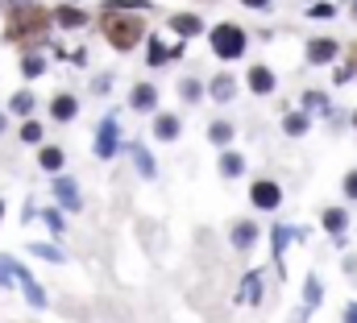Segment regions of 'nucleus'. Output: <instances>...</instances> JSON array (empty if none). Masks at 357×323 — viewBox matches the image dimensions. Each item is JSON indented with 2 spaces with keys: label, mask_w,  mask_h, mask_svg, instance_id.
<instances>
[{
  "label": "nucleus",
  "mask_w": 357,
  "mask_h": 323,
  "mask_svg": "<svg viewBox=\"0 0 357 323\" xmlns=\"http://www.w3.org/2000/svg\"><path fill=\"white\" fill-rule=\"evenodd\" d=\"M129 8H150V4H121V0H108L104 4V17H100V29L104 38L116 46V50H133L146 33V17L142 13H129Z\"/></svg>",
  "instance_id": "obj_1"
},
{
  "label": "nucleus",
  "mask_w": 357,
  "mask_h": 323,
  "mask_svg": "<svg viewBox=\"0 0 357 323\" xmlns=\"http://www.w3.org/2000/svg\"><path fill=\"white\" fill-rule=\"evenodd\" d=\"M50 21H54V13H46L38 0H33V4H21V8H13V13H8L4 42H13V46H33V42H42V38H46Z\"/></svg>",
  "instance_id": "obj_2"
},
{
  "label": "nucleus",
  "mask_w": 357,
  "mask_h": 323,
  "mask_svg": "<svg viewBox=\"0 0 357 323\" xmlns=\"http://www.w3.org/2000/svg\"><path fill=\"white\" fill-rule=\"evenodd\" d=\"M212 50L220 54V58H241L245 54V29H237V25H216L212 29Z\"/></svg>",
  "instance_id": "obj_3"
},
{
  "label": "nucleus",
  "mask_w": 357,
  "mask_h": 323,
  "mask_svg": "<svg viewBox=\"0 0 357 323\" xmlns=\"http://www.w3.org/2000/svg\"><path fill=\"white\" fill-rule=\"evenodd\" d=\"M121 150V125L112 116L100 120V133H96V158H112Z\"/></svg>",
  "instance_id": "obj_4"
},
{
  "label": "nucleus",
  "mask_w": 357,
  "mask_h": 323,
  "mask_svg": "<svg viewBox=\"0 0 357 323\" xmlns=\"http://www.w3.org/2000/svg\"><path fill=\"white\" fill-rule=\"evenodd\" d=\"M337 54H341V42H337V38H312V42H307V63H312V67L333 63Z\"/></svg>",
  "instance_id": "obj_5"
},
{
  "label": "nucleus",
  "mask_w": 357,
  "mask_h": 323,
  "mask_svg": "<svg viewBox=\"0 0 357 323\" xmlns=\"http://www.w3.org/2000/svg\"><path fill=\"white\" fill-rule=\"evenodd\" d=\"M250 199H254V207H262V212H274L278 203H282V191H278V182H254L250 187Z\"/></svg>",
  "instance_id": "obj_6"
},
{
  "label": "nucleus",
  "mask_w": 357,
  "mask_h": 323,
  "mask_svg": "<svg viewBox=\"0 0 357 323\" xmlns=\"http://www.w3.org/2000/svg\"><path fill=\"white\" fill-rule=\"evenodd\" d=\"M171 29H175L178 38H195V33H204V21L195 13H175L171 17Z\"/></svg>",
  "instance_id": "obj_7"
},
{
  "label": "nucleus",
  "mask_w": 357,
  "mask_h": 323,
  "mask_svg": "<svg viewBox=\"0 0 357 323\" xmlns=\"http://www.w3.org/2000/svg\"><path fill=\"white\" fill-rule=\"evenodd\" d=\"M54 21H59L63 29H84V25H88V13L75 8V4H63V8L54 13Z\"/></svg>",
  "instance_id": "obj_8"
},
{
  "label": "nucleus",
  "mask_w": 357,
  "mask_h": 323,
  "mask_svg": "<svg viewBox=\"0 0 357 323\" xmlns=\"http://www.w3.org/2000/svg\"><path fill=\"white\" fill-rule=\"evenodd\" d=\"M54 195L63 199V207H67V212H79V191H75V182H71V178H63V174H59V178H54Z\"/></svg>",
  "instance_id": "obj_9"
},
{
  "label": "nucleus",
  "mask_w": 357,
  "mask_h": 323,
  "mask_svg": "<svg viewBox=\"0 0 357 323\" xmlns=\"http://www.w3.org/2000/svg\"><path fill=\"white\" fill-rule=\"evenodd\" d=\"M178 133H183V120L171 116V112L154 120V137H158V141H178Z\"/></svg>",
  "instance_id": "obj_10"
},
{
  "label": "nucleus",
  "mask_w": 357,
  "mask_h": 323,
  "mask_svg": "<svg viewBox=\"0 0 357 323\" xmlns=\"http://www.w3.org/2000/svg\"><path fill=\"white\" fill-rule=\"evenodd\" d=\"M129 104H133L137 112H146V108H154V104H158V91H154L150 83H137V87H133V95H129Z\"/></svg>",
  "instance_id": "obj_11"
},
{
  "label": "nucleus",
  "mask_w": 357,
  "mask_h": 323,
  "mask_svg": "<svg viewBox=\"0 0 357 323\" xmlns=\"http://www.w3.org/2000/svg\"><path fill=\"white\" fill-rule=\"evenodd\" d=\"M75 112H79L75 95H54V104H50V116H54V120H71Z\"/></svg>",
  "instance_id": "obj_12"
},
{
  "label": "nucleus",
  "mask_w": 357,
  "mask_h": 323,
  "mask_svg": "<svg viewBox=\"0 0 357 323\" xmlns=\"http://www.w3.org/2000/svg\"><path fill=\"white\" fill-rule=\"evenodd\" d=\"M17 286L25 290V299H29L33 307H46V294H42V286L33 282V274H29V269H21V282H17Z\"/></svg>",
  "instance_id": "obj_13"
},
{
  "label": "nucleus",
  "mask_w": 357,
  "mask_h": 323,
  "mask_svg": "<svg viewBox=\"0 0 357 323\" xmlns=\"http://www.w3.org/2000/svg\"><path fill=\"white\" fill-rule=\"evenodd\" d=\"M254 241H258V224H254V220H241V224L233 228V244H237V249H250Z\"/></svg>",
  "instance_id": "obj_14"
},
{
  "label": "nucleus",
  "mask_w": 357,
  "mask_h": 323,
  "mask_svg": "<svg viewBox=\"0 0 357 323\" xmlns=\"http://www.w3.org/2000/svg\"><path fill=\"white\" fill-rule=\"evenodd\" d=\"M324 228H328L333 237H341V233L349 228V216H345V207H328V212H324Z\"/></svg>",
  "instance_id": "obj_15"
},
{
  "label": "nucleus",
  "mask_w": 357,
  "mask_h": 323,
  "mask_svg": "<svg viewBox=\"0 0 357 323\" xmlns=\"http://www.w3.org/2000/svg\"><path fill=\"white\" fill-rule=\"evenodd\" d=\"M250 87H254L258 95H270V91H274V75H270V67H254V71H250Z\"/></svg>",
  "instance_id": "obj_16"
},
{
  "label": "nucleus",
  "mask_w": 357,
  "mask_h": 323,
  "mask_svg": "<svg viewBox=\"0 0 357 323\" xmlns=\"http://www.w3.org/2000/svg\"><path fill=\"white\" fill-rule=\"evenodd\" d=\"M208 91H212V100H220V104H225V100H233V91H237V83H233V75H216Z\"/></svg>",
  "instance_id": "obj_17"
},
{
  "label": "nucleus",
  "mask_w": 357,
  "mask_h": 323,
  "mask_svg": "<svg viewBox=\"0 0 357 323\" xmlns=\"http://www.w3.org/2000/svg\"><path fill=\"white\" fill-rule=\"evenodd\" d=\"M354 75H357V42L345 50V63L337 67V75H333V79H337V83H349Z\"/></svg>",
  "instance_id": "obj_18"
},
{
  "label": "nucleus",
  "mask_w": 357,
  "mask_h": 323,
  "mask_svg": "<svg viewBox=\"0 0 357 323\" xmlns=\"http://www.w3.org/2000/svg\"><path fill=\"white\" fill-rule=\"evenodd\" d=\"M208 141H212V145H229V141H233V125H229V120H212V125H208Z\"/></svg>",
  "instance_id": "obj_19"
},
{
  "label": "nucleus",
  "mask_w": 357,
  "mask_h": 323,
  "mask_svg": "<svg viewBox=\"0 0 357 323\" xmlns=\"http://www.w3.org/2000/svg\"><path fill=\"white\" fill-rule=\"evenodd\" d=\"M241 299H245L250 307L262 299V282H258V274H245V282H241Z\"/></svg>",
  "instance_id": "obj_20"
},
{
  "label": "nucleus",
  "mask_w": 357,
  "mask_h": 323,
  "mask_svg": "<svg viewBox=\"0 0 357 323\" xmlns=\"http://www.w3.org/2000/svg\"><path fill=\"white\" fill-rule=\"evenodd\" d=\"M320 299H324V286H320V278H307V282H303V303L316 311V307H320Z\"/></svg>",
  "instance_id": "obj_21"
},
{
  "label": "nucleus",
  "mask_w": 357,
  "mask_h": 323,
  "mask_svg": "<svg viewBox=\"0 0 357 323\" xmlns=\"http://www.w3.org/2000/svg\"><path fill=\"white\" fill-rule=\"evenodd\" d=\"M220 174H225V178L245 174V158H241V154H225V158H220Z\"/></svg>",
  "instance_id": "obj_22"
},
{
  "label": "nucleus",
  "mask_w": 357,
  "mask_h": 323,
  "mask_svg": "<svg viewBox=\"0 0 357 323\" xmlns=\"http://www.w3.org/2000/svg\"><path fill=\"white\" fill-rule=\"evenodd\" d=\"M21 269H25V265H17L13 257L0 253V282H4V286H8V282H21Z\"/></svg>",
  "instance_id": "obj_23"
},
{
  "label": "nucleus",
  "mask_w": 357,
  "mask_h": 323,
  "mask_svg": "<svg viewBox=\"0 0 357 323\" xmlns=\"http://www.w3.org/2000/svg\"><path fill=\"white\" fill-rule=\"evenodd\" d=\"M282 129H287L291 137H303V133H307V112H291V116L282 120Z\"/></svg>",
  "instance_id": "obj_24"
},
{
  "label": "nucleus",
  "mask_w": 357,
  "mask_h": 323,
  "mask_svg": "<svg viewBox=\"0 0 357 323\" xmlns=\"http://www.w3.org/2000/svg\"><path fill=\"white\" fill-rule=\"evenodd\" d=\"M38 162H42V170H50V174H54V170H63V150H54V145H46V150L38 154Z\"/></svg>",
  "instance_id": "obj_25"
},
{
  "label": "nucleus",
  "mask_w": 357,
  "mask_h": 323,
  "mask_svg": "<svg viewBox=\"0 0 357 323\" xmlns=\"http://www.w3.org/2000/svg\"><path fill=\"white\" fill-rule=\"evenodd\" d=\"M8 108H13V112H17V116H29V112H33V95H29V91H17V95H13V104H8Z\"/></svg>",
  "instance_id": "obj_26"
},
{
  "label": "nucleus",
  "mask_w": 357,
  "mask_h": 323,
  "mask_svg": "<svg viewBox=\"0 0 357 323\" xmlns=\"http://www.w3.org/2000/svg\"><path fill=\"white\" fill-rule=\"evenodd\" d=\"M133 162H137V170H142V174H146V178H150V174H154V158H150V154H146V150H142V145H133Z\"/></svg>",
  "instance_id": "obj_27"
},
{
  "label": "nucleus",
  "mask_w": 357,
  "mask_h": 323,
  "mask_svg": "<svg viewBox=\"0 0 357 323\" xmlns=\"http://www.w3.org/2000/svg\"><path fill=\"white\" fill-rule=\"evenodd\" d=\"M21 71H25V79H38V75H42V71H46V63H42V58H38V54H29V58H25V63H21Z\"/></svg>",
  "instance_id": "obj_28"
},
{
  "label": "nucleus",
  "mask_w": 357,
  "mask_h": 323,
  "mask_svg": "<svg viewBox=\"0 0 357 323\" xmlns=\"http://www.w3.org/2000/svg\"><path fill=\"white\" fill-rule=\"evenodd\" d=\"M21 141H29V145H38V141H42V125H33V120H25V129H21Z\"/></svg>",
  "instance_id": "obj_29"
},
{
  "label": "nucleus",
  "mask_w": 357,
  "mask_h": 323,
  "mask_svg": "<svg viewBox=\"0 0 357 323\" xmlns=\"http://www.w3.org/2000/svg\"><path fill=\"white\" fill-rule=\"evenodd\" d=\"M38 257H46V261H63V249H54V244H29Z\"/></svg>",
  "instance_id": "obj_30"
},
{
  "label": "nucleus",
  "mask_w": 357,
  "mask_h": 323,
  "mask_svg": "<svg viewBox=\"0 0 357 323\" xmlns=\"http://www.w3.org/2000/svg\"><path fill=\"white\" fill-rule=\"evenodd\" d=\"M167 58H171V50H167L162 42H150V63L158 67V63H167Z\"/></svg>",
  "instance_id": "obj_31"
},
{
  "label": "nucleus",
  "mask_w": 357,
  "mask_h": 323,
  "mask_svg": "<svg viewBox=\"0 0 357 323\" xmlns=\"http://www.w3.org/2000/svg\"><path fill=\"white\" fill-rule=\"evenodd\" d=\"M324 104H328V100H324V91H307V95H303V108H307V112H312V108L320 112Z\"/></svg>",
  "instance_id": "obj_32"
},
{
  "label": "nucleus",
  "mask_w": 357,
  "mask_h": 323,
  "mask_svg": "<svg viewBox=\"0 0 357 323\" xmlns=\"http://www.w3.org/2000/svg\"><path fill=\"white\" fill-rule=\"evenodd\" d=\"M178 91H183V100H199V83H195V79H183Z\"/></svg>",
  "instance_id": "obj_33"
},
{
  "label": "nucleus",
  "mask_w": 357,
  "mask_h": 323,
  "mask_svg": "<svg viewBox=\"0 0 357 323\" xmlns=\"http://www.w3.org/2000/svg\"><path fill=\"white\" fill-rule=\"evenodd\" d=\"M307 13H312V17H320V21H328V17H333V13H337V8H333V4H324V0H320V4H316V8H307Z\"/></svg>",
  "instance_id": "obj_34"
},
{
  "label": "nucleus",
  "mask_w": 357,
  "mask_h": 323,
  "mask_svg": "<svg viewBox=\"0 0 357 323\" xmlns=\"http://www.w3.org/2000/svg\"><path fill=\"white\" fill-rule=\"evenodd\" d=\"M345 195H349V199H357V170H349V174H345Z\"/></svg>",
  "instance_id": "obj_35"
},
{
  "label": "nucleus",
  "mask_w": 357,
  "mask_h": 323,
  "mask_svg": "<svg viewBox=\"0 0 357 323\" xmlns=\"http://www.w3.org/2000/svg\"><path fill=\"white\" fill-rule=\"evenodd\" d=\"M46 224H50V228H54V233H59V228H63V216H59V212H50V207H46Z\"/></svg>",
  "instance_id": "obj_36"
},
{
  "label": "nucleus",
  "mask_w": 357,
  "mask_h": 323,
  "mask_svg": "<svg viewBox=\"0 0 357 323\" xmlns=\"http://www.w3.org/2000/svg\"><path fill=\"white\" fill-rule=\"evenodd\" d=\"M345 323H357V303H349V307H345Z\"/></svg>",
  "instance_id": "obj_37"
},
{
  "label": "nucleus",
  "mask_w": 357,
  "mask_h": 323,
  "mask_svg": "<svg viewBox=\"0 0 357 323\" xmlns=\"http://www.w3.org/2000/svg\"><path fill=\"white\" fill-rule=\"evenodd\" d=\"M245 4H250V8H266L270 0H245Z\"/></svg>",
  "instance_id": "obj_38"
},
{
  "label": "nucleus",
  "mask_w": 357,
  "mask_h": 323,
  "mask_svg": "<svg viewBox=\"0 0 357 323\" xmlns=\"http://www.w3.org/2000/svg\"><path fill=\"white\" fill-rule=\"evenodd\" d=\"M354 17H357V0H354Z\"/></svg>",
  "instance_id": "obj_39"
},
{
  "label": "nucleus",
  "mask_w": 357,
  "mask_h": 323,
  "mask_svg": "<svg viewBox=\"0 0 357 323\" xmlns=\"http://www.w3.org/2000/svg\"><path fill=\"white\" fill-rule=\"evenodd\" d=\"M354 129H357V112H354Z\"/></svg>",
  "instance_id": "obj_40"
},
{
  "label": "nucleus",
  "mask_w": 357,
  "mask_h": 323,
  "mask_svg": "<svg viewBox=\"0 0 357 323\" xmlns=\"http://www.w3.org/2000/svg\"><path fill=\"white\" fill-rule=\"evenodd\" d=\"M0 216H4V203H0Z\"/></svg>",
  "instance_id": "obj_41"
}]
</instances>
